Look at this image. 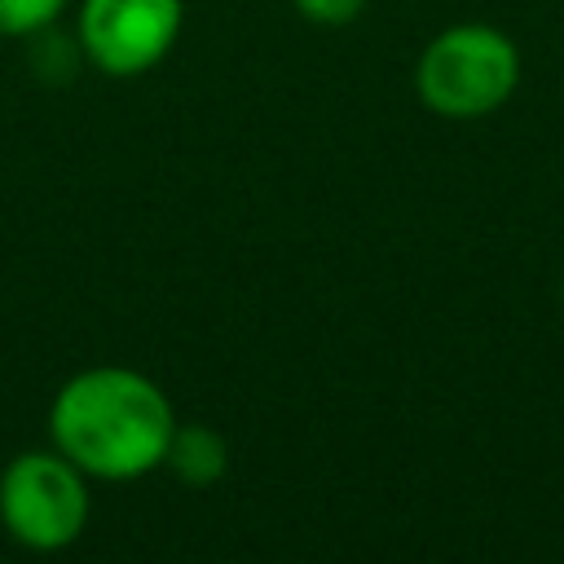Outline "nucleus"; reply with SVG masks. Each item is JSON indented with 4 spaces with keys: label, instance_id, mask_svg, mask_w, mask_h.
<instances>
[{
    "label": "nucleus",
    "instance_id": "nucleus-1",
    "mask_svg": "<svg viewBox=\"0 0 564 564\" xmlns=\"http://www.w3.org/2000/svg\"><path fill=\"white\" fill-rule=\"evenodd\" d=\"M48 432L53 449H62L84 476L137 480L163 467L176 410L150 375L128 366H93L57 388Z\"/></svg>",
    "mask_w": 564,
    "mask_h": 564
},
{
    "label": "nucleus",
    "instance_id": "nucleus-2",
    "mask_svg": "<svg viewBox=\"0 0 564 564\" xmlns=\"http://www.w3.org/2000/svg\"><path fill=\"white\" fill-rule=\"evenodd\" d=\"M520 84L516 44L489 22H458L419 53V101L441 119H485Z\"/></svg>",
    "mask_w": 564,
    "mask_h": 564
},
{
    "label": "nucleus",
    "instance_id": "nucleus-3",
    "mask_svg": "<svg viewBox=\"0 0 564 564\" xmlns=\"http://www.w3.org/2000/svg\"><path fill=\"white\" fill-rule=\"evenodd\" d=\"M0 524L26 551H62L88 524L84 471L62 449H26L0 471Z\"/></svg>",
    "mask_w": 564,
    "mask_h": 564
},
{
    "label": "nucleus",
    "instance_id": "nucleus-4",
    "mask_svg": "<svg viewBox=\"0 0 564 564\" xmlns=\"http://www.w3.org/2000/svg\"><path fill=\"white\" fill-rule=\"evenodd\" d=\"M181 18V0H84L79 48L97 70L132 79L154 70L172 53Z\"/></svg>",
    "mask_w": 564,
    "mask_h": 564
},
{
    "label": "nucleus",
    "instance_id": "nucleus-5",
    "mask_svg": "<svg viewBox=\"0 0 564 564\" xmlns=\"http://www.w3.org/2000/svg\"><path fill=\"white\" fill-rule=\"evenodd\" d=\"M163 467L189 485V489H203V485H216L229 467V445L220 432L203 427V423H176L172 441H167V454H163Z\"/></svg>",
    "mask_w": 564,
    "mask_h": 564
},
{
    "label": "nucleus",
    "instance_id": "nucleus-6",
    "mask_svg": "<svg viewBox=\"0 0 564 564\" xmlns=\"http://www.w3.org/2000/svg\"><path fill=\"white\" fill-rule=\"evenodd\" d=\"M66 0H0V35H40L62 18Z\"/></svg>",
    "mask_w": 564,
    "mask_h": 564
},
{
    "label": "nucleus",
    "instance_id": "nucleus-7",
    "mask_svg": "<svg viewBox=\"0 0 564 564\" xmlns=\"http://www.w3.org/2000/svg\"><path fill=\"white\" fill-rule=\"evenodd\" d=\"M291 4L317 26H344L366 9V0H291Z\"/></svg>",
    "mask_w": 564,
    "mask_h": 564
}]
</instances>
